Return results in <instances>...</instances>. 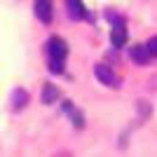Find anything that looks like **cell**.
<instances>
[{
    "instance_id": "7",
    "label": "cell",
    "mask_w": 157,
    "mask_h": 157,
    "mask_svg": "<svg viewBox=\"0 0 157 157\" xmlns=\"http://www.w3.org/2000/svg\"><path fill=\"white\" fill-rule=\"evenodd\" d=\"M59 96H61V92H59L54 85H49V82H45V85H42V103H45V105L56 103V101H59Z\"/></svg>"
},
{
    "instance_id": "3",
    "label": "cell",
    "mask_w": 157,
    "mask_h": 157,
    "mask_svg": "<svg viewBox=\"0 0 157 157\" xmlns=\"http://www.w3.org/2000/svg\"><path fill=\"white\" fill-rule=\"evenodd\" d=\"M129 54H131V59L136 61L138 66H145L148 61L152 59V54H150V49H148V45H134Z\"/></svg>"
},
{
    "instance_id": "4",
    "label": "cell",
    "mask_w": 157,
    "mask_h": 157,
    "mask_svg": "<svg viewBox=\"0 0 157 157\" xmlns=\"http://www.w3.org/2000/svg\"><path fill=\"white\" fill-rule=\"evenodd\" d=\"M12 110L14 113H19V110H24L26 108V103H28V92L26 89H14L12 92Z\"/></svg>"
},
{
    "instance_id": "11",
    "label": "cell",
    "mask_w": 157,
    "mask_h": 157,
    "mask_svg": "<svg viewBox=\"0 0 157 157\" xmlns=\"http://www.w3.org/2000/svg\"><path fill=\"white\" fill-rule=\"evenodd\" d=\"M52 157H73V155H71V152H68V150H61V152H54Z\"/></svg>"
},
{
    "instance_id": "9",
    "label": "cell",
    "mask_w": 157,
    "mask_h": 157,
    "mask_svg": "<svg viewBox=\"0 0 157 157\" xmlns=\"http://www.w3.org/2000/svg\"><path fill=\"white\" fill-rule=\"evenodd\" d=\"M110 42L115 47H122L127 42V28H124V24H115L113 26V31H110Z\"/></svg>"
},
{
    "instance_id": "1",
    "label": "cell",
    "mask_w": 157,
    "mask_h": 157,
    "mask_svg": "<svg viewBox=\"0 0 157 157\" xmlns=\"http://www.w3.org/2000/svg\"><path fill=\"white\" fill-rule=\"evenodd\" d=\"M68 56V47L59 35H52L47 40V61H66Z\"/></svg>"
},
{
    "instance_id": "10",
    "label": "cell",
    "mask_w": 157,
    "mask_h": 157,
    "mask_svg": "<svg viewBox=\"0 0 157 157\" xmlns=\"http://www.w3.org/2000/svg\"><path fill=\"white\" fill-rule=\"evenodd\" d=\"M148 49H150V54H152V56L157 59V35H155V38H150V40H148Z\"/></svg>"
},
{
    "instance_id": "5",
    "label": "cell",
    "mask_w": 157,
    "mask_h": 157,
    "mask_svg": "<svg viewBox=\"0 0 157 157\" xmlns=\"http://www.w3.org/2000/svg\"><path fill=\"white\" fill-rule=\"evenodd\" d=\"M35 14H38L40 21L49 24V21H52V2H49V0H38V2H35Z\"/></svg>"
},
{
    "instance_id": "6",
    "label": "cell",
    "mask_w": 157,
    "mask_h": 157,
    "mask_svg": "<svg viewBox=\"0 0 157 157\" xmlns=\"http://www.w3.org/2000/svg\"><path fill=\"white\" fill-rule=\"evenodd\" d=\"M63 113H66V115H71L73 124L78 127V129H82V127H85V117H82V113L75 110V105H73L71 101H63Z\"/></svg>"
},
{
    "instance_id": "8",
    "label": "cell",
    "mask_w": 157,
    "mask_h": 157,
    "mask_svg": "<svg viewBox=\"0 0 157 157\" xmlns=\"http://www.w3.org/2000/svg\"><path fill=\"white\" fill-rule=\"evenodd\" d=\"M66 7H68V14H71V19H85V17H87L82 0H66Z\"/></svg>"
},
{
    "instance_id": "2",
    "label": "cell",
    "mask_w": 157,
    "mask_h": 157,
    "mask_svg": "<svg viewBox=\"0 0 157 157\" xmlns=\"http://www.w3.org/2000/svg\"><path fill=\"white\" fill-rule=\"evenodd\" d=\"M94 75H96V80L105 87H120L117 75H115V71H113L108 63H96L94 66Z\"/></svg>"
}]
</instances>
